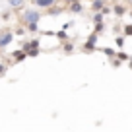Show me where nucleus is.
I'll list each match as a JSON object with an SVG mask.
<instances>
[{"mask_svg": "<svg viewBox=\"0 0 132 132\" xmlns=\"http://www.w3.org/2000/svg\"><path fill=\"white\" fill-rule=\"evenodd\" d=\"M14 56H16V60H21V58H25V53H16Z\"/></svg>", "mask_w": 132, "mask_h": 132, "instance_id": "6", "label": "nucleus"}, {"mask_svg": "<svg viewBox=\"0 0 132 132\" xmlns=\"http://www.w3.org/2000/svg\"><path fill=\"white\" fill-rule=\"evenodd\" d=\"M68 2H76V0H68Z\"/></svg>", "mask_w": 132, "mask_h": 132, "instance_id": "10", "label": "nucleus"}, {"mask_svg": "<svg viewBox=\"0 0 132 132\" xmlns=\"http://www.w3.org/2000/svg\"><path fill=\"white\" fill-rule=\"evenodd\" d=\"M23 20L27 21V23H37V20H39V12H25V16H23Z\"/></svg>", "mask_w": 132, "mask_h": 132, "instance_id": "1", "label": "nucleus"}, {"mask_svg": "<svg viewBox=\"0 0 132 132\" xmlns=\"http://www.w3.org/2000/svg\"><path fill=\"white\" fill-rule=\"evenodd\" d=\"M35 4L41 6V8H49V6L54 4V0H35Z\"/></svg>", "mask_w": 132, "mask_h": 132, "instance_id": "2", "label": "nucleus"}, {"mask_svg": "<svg viewBox=\"0 0 132 132\" xmlns=\"http://www.w3.org/2000/svg\"><path fill=\"white\" fill-rule=\"evenodd\" d=\"M21 2H23V0H10V4H12V6H20Z\"/></svg>", "mask_w": 132, "mask_h": 132, "instance_id": "8", "label": "nucleus"}, {"mask_svg": "<svg viewBox=\"0 0 132 132\" xmlns=\"http://www.w3.org/2000/svg\"><path fill=\"white\" fill-rule=\"evenodd\" d=\"M2 72H4V66H2V64H0V74H2Z\"/></svg>", "mask_w": 132, "mask_h": 132, "instance_id": "9", "label": "nucleus"}, {"mask_svg": "<svg viewBox=\"0 0 132 132\" xmlns=\"http://www.w3.org/2000/svg\"><path fill=\"white\" fill-rule=\"evenodd\" d=\"M124 33H126V35H132V25H126V27H124Z\"/></svg>", "mask_w": 132, "mask_h": 132, "instance_id": "7", "label": "nucleus"}, {"mask_svg": "<svg viewBox=\"0 0 132 132\" xmlns=\"http://www.w3.org/2000/svg\"><path fill=\"white\" fill-rule=\"evenodd\" d=\"M72 12H82V6H80L78 2H74V4H72Z\"/></svg>", "mask_w": 132, "mask_h": 132, "instance_id": "4", "label": "nucleus"}, {"mask_svg": "<svg viewBox=\"0 0 132 132\" xmlns=\"http://www.w3.org/2000/svg\"><path fill=\"white\" fill-rule=\"evenodd\" d=\"M10 41H12V33H6V35H2V37H0V47H6Z\"/></svg>", "mask_w": 132, "mask_h": 132, "instance_id": "3", "label": "nucleus"}, {"mask_svg": "<svg viewBox=\"0 0 132 132\" xmlns=\"http://www.w3.org/2000/svg\"><path fill=\"white\" fill-rule=\"evenodd\" d=\"M130 14H132V12H130Z\"/></svg>", "mask_w": 132, "mask_h": 132, "instance_id": "11", "label": "nucleus"}, {"mask_svg": "<svg viewBox=\"0 0 132 132\" xmlns=\"http://www.w3.org/2000/svg\"><path fill=\"white\" fill-rule=\"evenodd\" d=\"M101 6H103V2H101V0H95V2H93V8H95V10H99Z\"/></svg>", "mask_w": 132, "mask_h": 132, "instance_id": "5", "label": "nucleus"}]
</instances>
